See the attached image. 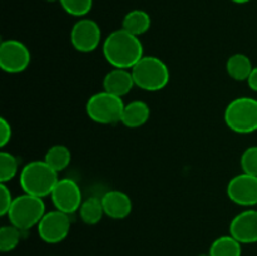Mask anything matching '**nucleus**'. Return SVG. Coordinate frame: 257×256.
<instances>
[{"label": "nucleus", "mask_w": 257, "mask_h": 256, "mask_svg": "<svg viewBox=\"0 0 257 256\" xmlns=\"http://www.w3.org/2000/svg\"><path fill=\"white\" fill-rule=\"evenodd\" d=\"M58 181V172L53 170L44 160L27 163L19 175V183L23 192L40 198L50 196Z\"/></svg>", "instance_id": "nucleus-2"}, {"label": "nucleus", "mask_w": 257, "mask_h": 256, "mask_svg": "<svg viewBox=\"0 0 257 256\" xmlns=\"http://www.w3.org/2000/svg\"><path fill=\"white\" fill-rule=\"evenodd\" d=\"M44 161L58 173L64 171L72 161L70 150L64 145H54L45 152Z\"/></svg>", "instance_id": "nucleus-19"}, {"label": "nucleus", "mask_w": 257, "mask_h": 256, "mask_svg": "<svg viewBox=\"0 0 257 256\" xmlns=\"http://www.w3.org/2000/svg\"><path fill=\"white\" fill-rule=\"evenodd\" d=\"M124 102L109 92H98L90 95L85 104V112L90 120L99 124H115L120 122Z\"/></svg>", "instance_id": "nucleus-6"}, {"label": "nucleus", "mask_w": 257, "mask_h": 256, "mask_svg": "<svg viewBox=\"0 0 257 256\" xmlns=\"http://www.w3.org/2000/svg\"><path fill=\"white\" fill-rule=\"evenodd\" d=\"M78 212H79L83 222L87 225H97L105 215L102 200L97 197H89L87 200H83Z\"/></svg>", "instance_id": "nucleus-20"}, {"label": "nucleus", "mask_w": 257, "mask_h": 256, "mask_svg": "<svg viewBox=\"0 0 257 256\" xmlns=\"http://www.w3.org/2000/svg\"><path fill=\"white\" fill-rule=\"evenodd\" d=\"M246 82H247L248 87L251 88V90L257 92V67H253L252 72H251V74L248 75V78Z\"/></svg>", "instance_id": "nucleus-27"}, {"label": "nucleus", "mask_w": 257, "mask_h": 256, "mask_svg": "<svg viewBox=\"0 0 257 256\" xmlns=\"http://www.w3.org/2000/svg\"><path fill=\"white\" fill-rule=\"evenodd\" d=\"M104 213L113 220H123L132 212L133 203L130 196L119 190H110L100 198Z\"/></svg>", "instance_id": "nucleus-13"}, {"label": "nucleus", "mask_w": 257, "mask_h": 256, "mask_svg": "<svg viewBox=\"0 0 257 256\" xmlns=\"http://www.w3.org/2000/svg\"><path fill=\"white\" fill-rule=\"evenodd\" d=\"M103 55L113 68L132 69L143 57V44L136 35L124 29L110 33L102 45Z\"/></svg>", "instance_id": "nucleus-1"}, {"label": "nucleus", "mask_w": 257, "mask_h": 256, "mask_svg": "<svg viewBox=\"0 0 257 256\" xmlns=\"http://www.w3.org/2000/svg\"><path fill=\"white\" fill-rule=\"evenodd\" d=\"M102 40V30L95 20L80 18L70 30V43L80 53L94 52Z\"/></svg>", "instance_id": "nucleus-8"}, {"label": "nucleus", "mask_w": 257, "mask_h": 256, "mask_svg": "<svg viewBox=\"0 0 257 256\" xmlns=\"http://www.w3.org/2000/svg\"><path fill=\"white\" fill-rule=\"evenodd\" d=\"M230 235L238 242L256 243L257 242V210L247 208L232 218L230 223Z\"/></svg>", "instance_id": "nucleus-12"}, {"label": "nucleus", "mask_w": 257, "mask_h": 256, "mask_svg": "<svg viewBox=\"0 0 257 256\" xmlns=\"http://www.w3.org/2000/svg\"><path fill=\"white\" fill-rule=\"evenodd\" d=\"M136 87L147 92L162 90L170 82V69L161 58L145 55L131 69Z\"/></svg>", "instance_id": "nucleus-3"}, {"label": "nucleus", "mask_w": 257, "mask_h": 256, "mask_svg": "<svg viewBox=\"0 0 257 256\" xmlns=\"http://www.w3.org/2000/svg\"><path fill=\"white\" fill-rule=\"evenodd\" d=\"M32 55L24 43L17 39L3 40L0 44V68L9 74L22 73L29 67Z\"/></svg>", "instance_id": "nucleus-7"}, {"label": "nucleus", "mask_w": 257, "mask_h": 256, "mask_svg": "<svg viewBox=\"0 0 257 256\" xmlns=\"http://www.w3.org/2000/svg\"><path fill=\"white\" fill-rule=\"evenodd\" d=\"M14 197L7 183H0V215L7 216L13 205Z\"/></svg>", "instance_id": "nucleus-25"}, {"label": "nucleus", "mask_w": 257, "mask_h": 256, "mask_svg": "<svg viewBox=\"0 0 257 256\" xmlns=\"http://www.w3.org/2000/svg\"><path fill=\"white\" fill-rule=\"evenodd\" d=\"M13 136L12 125L4 117L0 118V147H5L10 142Z\"/></svg>", "instance_id": "nucleus-26"}, {"label": "nucleus", "mask_w": 257, "mask_h": 256, "mask_svg": "<svg viewBox=\"0 0 257 256\" xmlns=\"http://www.w3.org/2000/svg\"><path fill=\"white\" fill-rule=\"evenodd\" d=\"M40 240L47 243H59L67 238L70 231V218L68 213L59 210L45 212L37 226Z\"/></svg>", "instance_id": "nucleus-9"}, {"label": "nucleus", "mask_w": 257, "mask_h": 256, "mask_svg": "<svg viewBox=\"0 0 257 256\" xmlns=\"http://www.w3.org/2000/svg\"><path fill=\"white\" fill-rule=\"evenodd\" d=\"M231 2L235 3V4H247L251 0H231Z\"/></svg>", "instance_id": "nucleus-28"}, {"label": "nucleus", "mask_w": 257, "mask_h": 256, "mask_svg": "<svg viewBox=\"0 0 257 256\" xmlns=\"http://www.w3.org/2000/svg\"><path fill=\"white\" fill-rule=\"evenodd\" d=\"M19 171V162L13 153L2 151L0 152V183L12 181Z\"/></svg>", "instance_id": "nucleus-21"}, {"label": "nucleus", "mask_w": 257, "mask_h": 256, "mask_svg": "<svg viewBox=\"0 0 257 256\" xmlns=\"http://www.w3.org/2000/svg\"><path fill=\"white\" fill-rule=\"evenodd\" d=\"M22 230L9 223L0 228V251L10 252L19 245L22 240Z\"/></svg>", "instance_id": "nucleus-22"}, {"label": "nucleus", "mask_w": 257, "mask_h": 256, "mask_svg": "<svg viewBox=\"0 0 257 256\" xmlns=\"http://www.w3.org/2000/svg\"><path fill=\"white\" fill-rule=\"evenodd\" d=\"M50 198L55 210L68 215L79 211L83 202L79 185L72 178H59L54 190L50 193Z\"/></svg>", "instance_id": "nucleus-10"}, {"label": "nucleus", "mask_w": 257, "mask_h": 256, "mask_svg": "<svg viewBox=\"0 0 257 256\" xmlns=\"http://www.w3.org/2000/svg\"><path fill=\"white\" fill-rule=\"evenodd\" d=\"M253 69L250 58L242 53L232 54L226 62V70L232 79L237 82H246Z\"/></svg>", "instance_id": "nucleus-17"}, {"label": "nucleus", "mask_w": 257, "mask_h": 256, "mask_svg": "<svg viewBox=\"0 0 257 256\" xmlns=\"http://www.w3.org/2000/svg\"><path fill=\"white\" fill-rule=\"evenodd\" d=\"M227 196L233 203L242 207L257 206V176L240 173L228 182Z\"/></svg>", "instance_id": "nucleus-11"}, {"label": "nucleus", "mask_w": 257, "mask_h": 256, "mask_svg": "<svg viewBox=\"0 0 257 256\" xmlns=\"http://www.w3.org/2000/svg\"><path fill=\"white\" fill-rule=\"evenodd\" d=\"M198 256H211L210 253H201V255H198Z\"/></svg>", "instance_id": "nucleus-30"}, {"label": "nucleus", "mask_w": 257, "mask_h": 256, "mask_svg": "<svg viewBox=\"0 0 257 256\" xmlns=\"http://www.w3.org/2000/svg\"><path fill=\"white\" fill-rule=\"evenodd\" d=\"M47 3H55V2H59V0H45Z\"/></svg>", "instance_id": "nucleus-29"}, {"label": "nucleus", "mask_w": 257, "mask_h": 256, "mask_svg": "<svg viewBox=\"0 0 257 256\" xmlns=\"http://www.w3.org/2000/svg\"><path fill=\"white\" fill-rule=\"evenodd\" d=\"M208 253L211 256H242V243L231 235L221 236L211 243Z\"/></svg>", "instance_id": "nucleus-18"}, {"label": "nucleus", "mask_w": 257, "mask_h": 256, "mask_svg": "<svg viewBox=\"0 0 257 256\" xmlns=\"http://www.w3.org/2000/svg\"><path fill=\"white\" fill-rule=\"evenodd\" d=\"M44 200L37 196L23 195L14 197L13 205L8 212L9 223L14 225L22 231L30 230L32 227H37L38 223L45 215Z\"/></svg>", "instance_id": "nucleus-5"}, {"label": "nucleus", "mask_w": 257, "mask_h": 256, "mask_svg": "<svg viewBox=\"0 0 257 256\" xmlns=\"http://www.w3.org/2000/svg\"><path fill=\"white\" fill-rule=\"evenodd\" d=\"M225 123L232 132L250 135L257 131V99L238 97L225 109Z\"/></svg>", "instance_id": "nucleus-4"}, {"label": "nucleus", "mask_w": 257, "mask_h": 256, "mask_svg": "<svg viewBox=\"0 0 257 256\" xmlns=\"http://www.w3.org/2000/svg\"><path fill=\"white\" fill-rule=\"evenodd\" d=\"M136 87L135 79L131 69L113 68L105 74L103 79V88L105 92H109L117 97H124Z\"/></svg>", "instance_id": "nucleus-14"}, {"label": "nucleus", "mask_w": 257, "mask_h": 256, "mask_svg": "<svg viewBox=\"0 0 257 256\" xmlns=\"http://www.w3.org/2000/svg\"><path fill=\"white\" fill-rule=\"evenodd\" d=\"M241 168L242 172L257 176V146H251L243 151L241 156Z\"/></svg>", "instance_id": "nucleus-24"}, {"label": "nucleus", "mask_w": 257, "mask_h": 256, "mask_svg": "<svg viewBox=\"0 0 257 256\" xmlns=\"http://www.w3.org/2000/svg\"><path fill=\"white\" fill-rule=\"evenodd\" d=\"M60 7L67 14L84 18L93 8V0H59Z\"/></svg>", "instance_id": "nucleus-23"}, {"label": "nucleus", "mask_w": 257, "mask_h": 256, "mask_svg": "<svg viewBox=\"0 0 257 256\" xmlns=\"http://www.w3.org/2000/svg\"><path fill=\"white\" fill-rule=\"evenodd\" d=\"M150 14L142 9H133L124 15L122 20V29L127 30L131 34L140 38L146 34L151 28Z\"/></svg>", "instance_id": "nucleus-16"}, {"label": "nucleus", "mask_w": 257, "mask_h": 256, "mask_svg": "<svg viewBox=\"0 0 257 256\" xmlns=\"http://www.w3.org/2000/svg\"><path fill=\"white\" fill-rule=\"evenodd\" d=\"M150 117V105L143 100H133L124 105L120 123L128 128H138L146 124Z\"/></svg>", "instance_id": "nucleus-15"}]
</instances>
